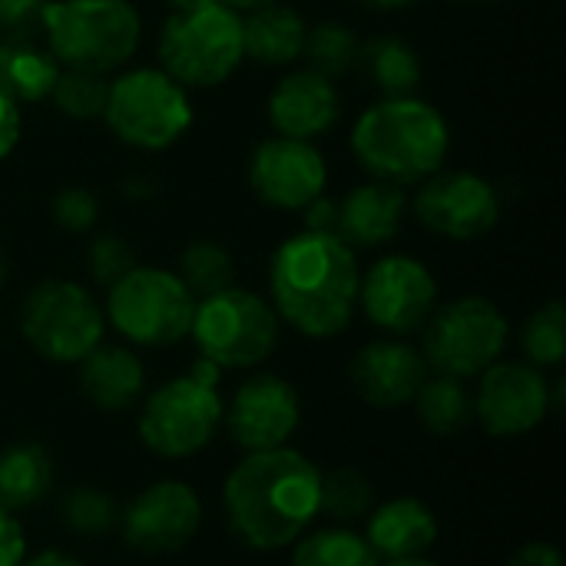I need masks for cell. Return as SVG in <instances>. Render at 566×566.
<instances>
[{
  "instance_id": "obj_44",
  "label": "cell",
  "mask_w": 566,
  "mask_h": 566,
  "mask_svg": "<svg viewBox=\"0 0 566 566\" xmlns=\"http://www.w3.org/2000/svg\"><path fill=\"white\" fill-rule=\"evenodd\" d=\"M358 3L375 7V10H398V7H408V3H415V0H358Z\"/></svg>"
},
{
  "instance_id": "obj_23",
  "label": "cell",
  "mask_w": 566,
  "mask_h": 566,
  "mask_svg": "<svg viewBox=\"0 0 566 566\" xmlns=\"http://www.w3.org/2000/svg\"><path fill=\"white\" fill-rule=\"evenodd\" d=\"M305 20L298 10L269 3L242 17V50L249 60L262 66H285L305 50Z\"/></svg>"
},
{
  "instance_id": "obj_47",
  "label": "cell",
  "mask_w": 566,
  "mask_h": 566,
  "mask_svg": "<svg viewBox=\"0 0 566 566\" xmlns=\"http://www.w3.org/2000/svg\"><path fill=\"white\" fill-rule=\"evenodd\" d=\"M3 282H7V255L0 249V289H3Z\"/></svg>"
},
{
  "instance_id": "obj_39",
  "label": "cell",
  "mask_w": 566,
  "mask_h": 566,
  "mask_svg": "<svg viewBox=\"0 0 566 566\" xmlns=\"http://www.w3.org/2000/svg\"><path fill=\"white\" fill-rule=\"evenodd\" d=\"M20 129H23L20 106L7 93H0V159H7L13 146L20 143Z\"/></svg>"
},
{
  "instance_id": "obj_33",
  "label": "cell",
  "mask_w": 566,
  "mask_h": 566,
  "mask_svg": "<svg viewBox=\"0 0 566 566\" xmlns=\"http://www.w3.org/2000/svg\"><path fill=\"white\" fill-rule=\"evenodd\" d=\"M524 352L534 368H551L566 358V312L560 302L541 305L524 325Z\"/></svg>"
},
{
  "instance_id": "obj_36",
  "label": "cell",
  "mask_w": 566,
  "mask_h": 566,
  "mask_svg": "<svg viewBox=\"0 0 566 566\" xmlns=\"http://www.w3.org/2000/svg\"><path fill=\"white\" fill-rule=\"evenodd\" d=\"M53 222L66 232H90L99 219V199L83 189V186H70V189H60L53 196Z\"/></svg>"
},
{
  "instance_id": "obj_11",
  "label": "cell",
  "mask_w": 566,
  "mask_h": 566,
  "mask_svg": "<svg viewBox=\"0 0 566 566\" xmlns=\"http://www.w3.org/2000/svg\"><path fill=\"white\" fill-rule=\"evenodd\" d=\"M511 325L504 312L481 298H458L424 322V361L448 378H474L488 371L507 348Z\"/></svg>"
},
{
  "instance_id": "obj_12",
  "label": "cell",
  "mask_w": 566,
  "mask_h": 566,
  "mask_svg": "<svg viewBox=\"0 0 566 566\" xmlns=\"http://www.w3.org/2000/svg\"><path fill=\"white\" fill-rule=\"evenodd\" d=\"M358 302L371 325L391 335H411L431 318L438 305V282L424 262L411 255H385L361 279Z\"/></svg>"
},
{
  "instance_id": "obj_35",
  "label": "cell",
  "mask_w": 566,
  "mask_h": 566,
  "mask_svg": "<svg viewBox=\"0 0 566 566\" xmlns=\"http://www.w3.org/2000/svg\"><path fill=\"white\" fill-rule=\"evenodd\" d=\"M86 269L99 285H116L126 272L136 269V255L119 235H96L86 249Z\"/></svg>"
},
{
  "instance_id": "obj_22",
  "label": "cell",
  "mask_w": 566,
  "mask_h": 566,
  "mask_svg": "<svg viewBox=\"0 0 566 566\" xmlns=\"http://www.w3.org/2000/svg\"><path fill=\"white\" fill-rule=\"evenodd\" d=\"M80 388L103 411H126L143 398L146 368L136 352L123 345H96L80 361Z\"/></svg>"
},
{
  "instance_id": "obj_18",
  "label": "cell",
  "mask_w": 566,
  "mask_h": 566,
  "mask_svg": "<svg viewBox=\"0 0 566 566\" xmlns=\"http://www.w3.org/2000/svg\"><path fill=\"white\" fill-rule=\"evenodd\" d=\"M348 375H352L355 391L368 405H375V408H401V405L415 401L418 388L424 385L428 361L408 342L385 338V342L365 345L355 355Z\"/></svg>"
},
{
  "instance_id": "obj_46",
  "label": "cell",
  "mask_w": 566,
  "mask_h": 566,
  "mask_svg": "<svg viewBox=\"0 0 566 566\" xmlns=\"http://www.w3.org/2000/svg\"><path fill=\"white\" fill-rule=\"evenodd\" d=\"M388 566H438L434 560H424V557H408V560H388Z\"/></svg>"
},
{
  "instance_id": "obj_15",
  "label": "cell",
  "mask_w": 566,
  "mask_h": 566,
  "mask_svg": "<svg viewBox=\"0 0 566 566\" xmlns=\"http://www.w3.org/2000/svg\"><path fill=\"white\" fill-rule=\"evenodd\" d=\"M551 385L534 365L494 361L481 371L474 415L494 438H517L534 431L551 411Z\"/></svg>"
},
{
  "instance_id": "obj_26",
  "label": "cell",
  "mask_w": 566,
  "mask_h": 566,
  "mask_svg": "<svg viewBox=\"0 0 566 566\" xmlns=\"http://www.w3.org/2000/svg\"><path fill=\"white\" fill-rule=\"evenodd\" d=\"M358 60L385 96H411L421 83V60L415 46L398 36H375L358 50Z\"/></svg>"
},
{
  "instance_id": "obj_4",
  "label": "cell",
  "mask_w": 566,
  "mask_h": 566,
  "mask_svg": "<svg viewBox=\"0 0 566 566\" xmlns=\"http://www.w3.org/2000/svg\"><path fill=\"white\" fill-rule=\"evenodd\" d=\"M40 36L60 66L106 76L136 53L143 20L129 0H46Z\"/></svg>"
},
{
  "instance_id": "obj_34",
  "label": "cell",
  "mask_w": 566,
  "mask_h": 566,
  "mask_svg": "<svg viewBox=\"0 0 566 566\" xmlns=\"http://www.w3.org/2000/svg\"><path fill=\"white\" fill-rule=\"evenodd\" d=\"M60 517L80 537L109 534L116 527V521H119L113 497L103 494L99 488H73V491H66V497L60 501Z\"/></svg>"
},
{
  "instance_id": "obj_32",
  "label": "cell",
  "mask_w": 566,
  "mask_h": 566,
  "mask_svg": "<svg viewBox=\"0 0 566 566\" xmlns=\"http://www.w3.org/2000/svg\"><path fill=\"white\" fill-rule=\"evenodd\" d=\"M106 93H109V80L103 73L60 70L50 99L60 113H66L73 119H99L106 109Z\"/></svg>"
},
{
  "instance_id": "obj_9",
  "label": "cell",
  "mask_w": 566,
  "mask_h": 566,
  "mask_svg": "<svg viewBox=\"0 0 566 566\" xmlns=\"http://www.w3.org/2000/svg\"><path fill=\"white\" fill-rule=\"evenodd\" d=\"M196 298L169 269L136 265L106 295L109 325L133 345L166 348L189 335Z\"/></svg>"
},
{
  "instance_id": "obj_8",
  "label": "cell",
  "mask_w": 566,
  "mask_h": 566,
  "mask_svg": "<svg viewBox=\"0 0 566 566\" xmlns=\"http://www.w3.org/2000/svg\"><path fill=\"white\" fill-rule=\"evenodd\" d=\"M279 328L282 318L262 295L229 285L196 302L189 335L216 368H252L275 352Z\"/></svg>"
},
{
  "instance_id": "obj_24",
  "label": "cell",
  "mask_w": 566,
  "mask_h": 566,
  "mask_svg": "<svg viewBox=\"0 0 566 566\" xmlns=\"http://www.w3.org/2000/svg\"><path fill=\"white\" fill-rule=\"evenodd\" d=\"M60 70L63 66L40 40L0 43V93H7L17 106L50 99Z\"/></svg>"
},
{
  "instance_id": "obj_7",
  "label": "cell",
  "mask_w": 566,
  "mask_h": 566,
  "mask_svg": "<svg viewBox=\"0 0 566 566\" xmlns=\"http://www.w3.org/2000/svg\"><path fill=\"white\" fill-rule=\"evenodd\" d=\"M103 119L133 149H166L192 126L189 90L159 66L126 70L109 83Z\"/></svg>"
},
{
  "instance_id": "obj_29",
  "label": "cell",
  "mask_w": 566,
  "mask_h": 566,
  "mask_svg": "<svg viewBox=\"0 0 566 566\" xmlns=\"http://www.w3.org/2000/svg\"><path fill=\"white\" fill-rule=\"evenodd\" d=\"M292 566H381V557L361 534L348 527H328L295 547Z\"/></svg>"
},
{
  "instance_id": "obj_17",
  "label": "cell",
  "mask_w": 566,
  "mask_h": 566,
  "mask_svg": "<svg viewBox=\"0 0 566 566\" xmlns=\"http://www.w3.org/2000/svg\"><path fill=\"white\" fill-rule=\"evenodd\" d=\"M298 421H302L298 391L279 375H255L245 385H239L226 411L229 434L245 451L285 448Z\"/></svg>"
},
{
  "instance_id": "obj_25",
  "label": "cell",
  "mask_w": 566,
  "mask_h": 566,
  "mask_svg": "<svg viewBox=\"0 0 566 566\" xmlns=\"http://www.w3.org/2000/svg\"><path fill=\"white\" fill-rule=\"evenodd\" d=\"M53 458L43 444H13L0 454V511H23L46 497Z\"/></svg>"
},
{
  "instance_id": "obj_42",
  "label": "cell",
  "mask_w": 566,
  "mask_h": 566,
  "mask_svg": "<svg viewBox=\"0 0 566 566\" xmlns=\"http://www.w3.org/2000/svg\"><path fill=\"white\" fill-rule=\"evenodd\" d=\"M20 566H83L76 557H70V554H63V551H43V554H36V557H23V564Z\"/></svg>"
},
{
  "instance_id": "obj_45",
  "label": "cell",
  "mask_w": 566,
  "mask_h": 566,
  "mask_svg": "<svg viewBox=\"0 0 566 566\" xmlns=\"http://www.w3.org/2000/svg\"><path fill=\"white\" fill-rule=\"evenodd\" d=\"M172 10H192V7H202V3H212V0H166Z\"/></svg>"
},
{
  "instance_id": "obj_41",
  "label": "cell",
  "mask_w": 566,
  "mask_h": 566,
  "mask_svg": "<svg viewBox=\"0 0 566 566\" xmlns=\"http://www.w3.org/2000/svg\"><path fill=\"white\" fill-rule=\"evenodd\" d=\"M507 566H564V557L551 544H527L511 557Z\"/></svg>"
},
{
  "instance_id": "obj_20",
  "label": "cell",
  "mask_w": 566,
  "mask_h": 566,
  "mask_svg": "<svg viewBox=\"0 0 566 566\" xmlns=\"http://www.w3.org/2000/svg\"><path fill=\"white\" fill-rule=\"evenodd\" d=\"M405 209L408 199L401 192V186L391 182H365L358 189H352L342 202H338V229L335 235L342 242L355 245H385L401 232L405 222Z\"/></svg>"
},
{
  "instance_id": "obj_19",
  "label": "cell",
  "mask_w": 566,
  "mask_h": 566,
  "mask_svg": "<svg viewBox=\"0 0 566 566\" xmlns=\"http://www.w3.org/2000/svg\"><path fill=\"white\" fill-rule=\"evenodd\" d=\"M342 116V96L335 83L315 70H295L282 76L269 93V123L289 139H318Z\"/></svg>"
},
{
  "instance_id": "obj_30",
  "label": "cell",
  "mask_w": 566,
  "mask_h": 566,
  "mask_svg": "<svg viewBox=\"0 0 566 566\" xmlns=\"http://www.w3.org/2000/svg\"><path fill=\"white\" fill-rule=\"evenodd\" d=\"M371 481L358 468H335L322 474V494H318V514H328L338 524H352L365 514H371Z\"/></svg>"
},
{
  "instance_id": "obj_10",
  "label": "cell",
  "mask_w": 566,
  "mask_h": 566,
  "mask_svg": "<svg viewBox=\"0 0 566 566\" xmlns=\"http://www.w3.org/2000/svg\"><path fill=\"white\" fill-rule=\"evenodd\" d=\"M106 315L96 298L70 279H46L30 289L20 308L27 345L56 365H80L103 342Z\"/></svg>"
},
{
  "instance_id": "obj_14",
  "label": "cell",
  "mask_w": 566,
  "mask_h": 566,
  "mask_svg": "<svg viewBox=\"0 0 566 566\" xmlns=\"http://www.w3.org/2000/svg\"><path fill=\"white\" fill-rule=\"evenodd\" d=\"M325 182H328L325 156L305 139H289V136L262 139L249 159V186L272 209L302 212L308 202H315L325 192Z\"/></svg>"
},
{
  "instance_id": "obj_6",
  "label": "cell",
  "mask_w": 566,
  "mask_h": 566,
  "mask_svg": "<svg viewBox=\"0 0 566 566\" xmlns=\"http://www.w3.org/2000/svg\"><path fill=\"white\" fill-rule=\"evenodd\" d=\"M219 371L212 361H196L186 375L159 385L139 411V438L159 458H189L202 451L222 424Z\"/></svg>"
},
{
  "instance_id": "obj_16",
  "label": "cell",
  "mask_w": 566,
  "mask_h": 566,
  "mask_svg": "<svg viewBox=\"0 0 566 566\" xmlns=\"http://www.w3.org/2000/svg\"><path fill=\"white\" fill-rule=\"evenodd\" d=\"M202 524V504L182 481H159L146 488L119 517L123 541L139 554L182 551Z\"/></svg>"
},
{
  "instance_id": "obj_27",
  "label": "cell",
  "mask_w": 566,
  "mask_h": 566,
  "mask_svg": "<svg viewBox=\"0 0 566 566\" xmlns=\"http://www.w3.org/2000/svg\"><path fill=\"white\" fill-rule=\"evenodd\" d=\"M415 405L421 424L438 438H454L474 418V398L464 391L461 378H448V375L424 378V385L415 395Z\"/></svg>"
},
{
  "instance_id": "obj_3",
  "label": "cell",
  "mask_w": 566,
  "mask_h": 566,
  "mask_svg": "<svg viewBox=\"0 0 566 566\" xmlns=\"http://www.w3.org/2000/svg\"><path fill=\"white\" fill-rule=\"evenodd\" d=\"M451 149L444 116L418 96H388L368 106L352 129L355 159L391 186L424 182L441 172Z\"/></svg>"
},
{
  "instance_id": "obj_5",
  "label": "cell",
  "mask_w": 566,
  "mask_h": 566,
  "mask_svg": "<svg viewBox=\"0 0 566 566\" xmlns=\"http://www.w3.org/2000/svg\"><path fill=\"white\" fill-rule=\"evenodd\" d=\"M156 56L159 70H166L186 90L219 86L245 60L242 13L219 0L192 10H172L159 30Z\"/></svg>"
},
{
  "instance_id": "obj_13",
  "label": "cell",
  "mask_w": 566,
  "mask_h": 566,
  "mask_svg": "<svg viewBox=\"0 0 566 566\" xmlns=\"http://www.w3.org/2000/svg\"><path fill=\"white\" fill-rule=\"evenodd\" d=\"M415 216L451 242H474L497 226L501 199L478 172H434L415 196Z\"/></svg>"
},
{
  "instance_id": "obj_38",
  "label": "cell",
  "mask_w": 566,
  "mask_h": 566,
  "mask_svg": "<svg viewBox=\"0 0 566 566\" xmlns=\"http://www.w3.org/2000/svg\"><path fill=\"white\" fill-rule=\"evenodd\" d=\"M27 557V541L10 511H0V566H20Z\"/></svg>"
},
{
  "instance_id": "obj_40",
  "label": "cell",
  "mask_w": 566,
  "mask_h": 566,
  "mask_svg": "<svg viewBox=\"0 0 566 566\" xmlns=\"http://www.w3.org/2000/svg\"><path fill=\"white\" fill-rule=\"evenodd\" d=\"M302 212H305V229L308 232H328V235H335V229H338V202L335 199L318 196Z\"/></svg>"
},
{
  "instance_id": "obj_21",
  "label": "cell",
  "mask_w": 566,
  "mask_h": 566,
  "mask_svg": "<svg viewBox=\"0 0 566 566\" xmlns=\"http://www.w3.org/2000/svg\"><path fill=\"white\" fill-rule=\"evenodd\" d=\"M365 541L385 560L421 557L438 541V517L418 497H395L378 511H371Z\"/></svg>"
},
{
  "instance_id": "obj_1",
  "label": "cell",
  "mask_w": 566,
  "mask_h": 566,
  "mask_svg": "<svg viewBox=\"0 0 566 566\" xmlns=\"http://www.w3.org/2000/svg\"><path fill=\"white\" fill-rule=\"evenodd\" d=\"M358 285L355 249L328 232L305 229L285 239L269 262L272 308L308 338H332L348 328Z\"/></svg>"
},
{
  "instance_id": "obj_37",
  "label": "cell",
  "mask_w": 566,
  "mask_h": 566,
  "mask_svg": "<svg viewBox=\"0 0 566 566\" xmlns=\"http://www.w3.org/2000/svg\"><path fill=\"white\" fill-rule=\"evenodd\" d=\"M46 0H0V43L40 40Z\"/></svg>"
},
{
  "instance_id": "obj_2",
  "label": "cell",
  "mask_w": 566,
  "mask_h": 566,
  "mask_svg": "<svg viewBox=\"0 0 566 566\" xmlns=\"http://www.w3.org/2000/svg\"><path fill=\"white\" fill-rule=\"evenodd\" d=\"M322 471L292 448L249 451L226 481V514L252 551H279L318 517Z\"/></svg>"
},
{
  "instance_id": "obj_43",
  "label": "cell",
  "mask_w": 566,
  "mask_h": 566,
  "mask_svg": "<svg viewBox=\"0 0 566 566\" xmlns=\"http://www.w3.org/2000/svg\"><path fill=\"white\" fill-rule=\"evenodd\" d=\"M219 3L232 7L235 13H252V10H259V7H269V3H279V0H219Z\"/></svg>"
},
{
  "instance_id": "obj_31",
  "label": "cell",
  "mask_w": 566,
  "mask_h": 566,
  "mask_svg": "<svg viewBox=\"0 0 566 566\" xmlns=\"http://www.w3.org/2000/svg\"><path fill=\"white\" fill-rule=\"evenodd\" d=\"M358 36L345 23H318L305 33V56L315 73L335 80L358 63Z\"/></svg>"
},
{
  "instance_id": "obj_28",
  "label": "cell",
  "mask_w": 566,
  "mask_h": 566,
  "mask_svg": "<svg viewBox=\"0 0 566 566\" xmlns=\"http://www.w3.org/2000/svg\"><path fill=\"white\" fill-rule=\"evenodd\" d=\"M179 282L189 289V295L199 302L206 295H216L222 289L232 285L235 265L226 245L212 242V239H192L182 255H179Z\"/></svg>"
}]
</instances>
